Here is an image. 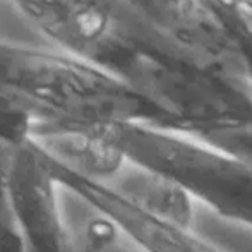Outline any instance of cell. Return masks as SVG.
Instances as JSON below:
<instances>
[{"mask_svg":"<svg viewBox=\"0 0 252 252\" xmlns=\"http://www.w3.org/2000/svg\"><path fill=\"white\" fill-rule=\"evenodd\" d=\"M127 161L179 184L202 209L252 230V163L144 132L129 120L101 124Z\"/></svg>","mask_w":252,"mask_h":252,"instance_id":"obj_1","label":"cell"},{"mask_svg":"<svg viewBox=\"0 0 252 252\" xmlns=\"http://www.w3.org/2000/svg\"><path fill=\"white\" fill-rule=\"evenodd\" d=\"M72 179L77 180V192L144 252H228L192 226L175 225L137 208L105 184Z\"/></svg>","mask_w":252,"mask_h":252,"instance_id":"obj_2","label":"cell"},{"mask_svg":"<svg viewBox=\"0 0 252 252\" xmlns=\"http://www.w3.org/2000/svg\"><path fill=\"white\" fill-rule=\"evenodd\" d=\"M90 235L93 252H144L105 215L90 226Z\"/></svg>","mask_w":252,"mask_h":252,"instance_id":"obj_5","label":"cell"},{"mask_svg":"<svg viewBox=\"0 0 252 252\" xmlns=\"http://www.w3.org/2000/svg\"><path fill=\"white\" fill-rule=\"evenodd\" d=\"M232 3H235V5L242 7L244 10H249L252 12V0H230Z\"/></svg>","mask_w":252,"mask_h":252,"instance_id":"obj_6","label":"cell"},{"mask_svg":"<svg viewBox=\"0 0 252 252\" xmlns=\"http://www.w3.org/2000/svg\"><path fill=\"white\" fill-rule=\"evenodd\" d=\"M192 228L228 252H252V230L230 223L201 208L196 209Z\"/></svg>","mask_w":252,"mask_h":252,"instance_id":"obj_4","label":"cell"},{"mask_svg":"<svg viewBox=\"0 0 252 252\" xmlns=\"http://www.w3.org/2000/svg\"><path fill=\"white\" fill-rule=\"evenodd\" d=\"M101 184L158 218L175 225L192 226L197 204L179 184L161 173L129 161L115 179Z\"/></svg>","mask_w":252,"mask_h":252,"instance_id":"obj_3","label":"cell"}]
</instances>
